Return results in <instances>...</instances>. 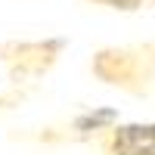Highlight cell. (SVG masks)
I'll use <instances>...</instances> for the list:
<instances>
[{
	"label": "cell",
	"instance_id": "cell-2",
	"mask_svg": "<svg viewBox=\"0 0 155 155\" xmlns=\"http://www.w3.org/2000/svg\"><path fill=\"white\" fill-rule=\"evenodd\" d=\"M96 3H106V6H115V9H137L146 0H96Z\"/></svg>",
	"mask_w": 155,
	"mask_h": 155
},
{
	"label": "cell",
	"instance_id": "cell-1",
	"mask_svg": "<svg viewBox=\"0 0 155 155\" xmlns=\"http://www.w3.org/2000/svg\"><path fill=\"white\" fill-rule=\"evenodd\" d=\"M115 155H155V124H127L115 130Z\"/></svg>",
	"mask_w": 155,
	"mask_h": 155
}]
</instances>
